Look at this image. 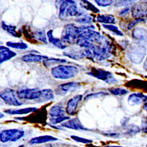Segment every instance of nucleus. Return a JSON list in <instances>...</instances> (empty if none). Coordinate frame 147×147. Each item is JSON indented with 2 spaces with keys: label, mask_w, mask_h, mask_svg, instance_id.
<instances>
[{
  "label": "nucleus",
  "mask_w": 147,
  "mask_h": 147,
  "mask_svg": "<svg viewBox=\"0 0 147 147\" xmlns=\"http://www.w3.org/2000/svg\"><path fill=\"white\" fill-rule=\"evenodd\" d=\"M83 16V13L80 11L74 1H63L59 6L58 17L61 20H65L67 17H76L78 18Z\"/></svg>",
  "instance_id": "nucleus-2"
},
{
  "label": "nucleus",
  "mask_w": 147,
  "mask_h": 147,
  "mask_svg": "<svg viewBox=\"0 0 147 147\" xmlns=\"http://www.w3.org/2000/svg\"><path fill=\"white\" fill-rule=\"evenodd\" d=\"M96 21L104 24L114 25L116 23V20L114 16L111 14H99L96 17Z\"/></svg>",
  "instance_id": "nucleus-23"
},
{
  "label": "nucleus",
  "mask_w": 147,
  "mask_h": 147,
  "mask_svg": "<svg viewBox=\"0 0 147 147\" xmlns=\"http://www.w3.org/2000/svg\"><path fill=\"white\" fill-rule=\"evenodd\" d=\"M58 139L57 138L53 137L51 136H42L40 137H36L35 138H33L31 139V140L29 142V144L30 145H34V144H44L47 143L49 142H53L57 141Z\"/></svg>",
  "instance_id": "nucleus-21"
},
{
  "label": "nucleus",
  "mask_w": 147,
  "mask_h": 147,
  "mask_svg": "<svg viewBox=\"0 0 147 147\" xmlns=\"http://www.w3.org/2000/svg\"><path fill=\"white\" fill-rule=\"evenodd\" d=\"M109 92L112 94L114 95L117 96H123L127 95L129 91L124 88H121V87H117V88H111L108 89Z\"/></svg>",
  "instance_id": "nucleus-32"
},
{
  "label": "nucleus",
  "mask_w": 147,
  "mask_h": 147,
  "mask_svg": "<svg viewBox=\"0 0 147 147\" xmlns=\"http://www.w3.org/2000/svg\"><path fill=\"white\" fill-rule=\"evenodd\" d=\"M103 135L108 137H111V138H117L119 137V134L117 133H114V132L103 133Z\"/></svg>",
  "instance_id": "nucleus-41"
},
{
  "label": "nucleus",
  "mask_w": 147,
  "mask_h": 147,
  "mask_svg": "<svg viewBox=\"0 0 147 147\" xmlns=\"http://www.w3.org/2000/svg\"><path fill=\"white\" fill-rule=\"evenodd\" d=\"M141 129L144 133L147 134V115L142 119Z\"/></svg>",
  "instance_id": "nucleus-39"
},
{
  "label": "nucleus",
  "mask_w": 147,
  "mask_h": 147,
  "mask_svg": "<svg viewBox=\"0 0 147 147\" xmlns=\"http://www.w3.org/2000/svg\"><path fill=\"white\" fill-rule=\"evenodd\" d=\"M145 19H141V18H137V19H134L133 20H131L129 22L128 26H127V29L128 30H132L135 27H136L137 24L139 23L145 21Z\"/></svg>",
  "instance_id": "nucleus-35"
},
{
  "label": "nucleus",
  "mask_w": 147,
  "mask_h": 147,
  "mask_svg": "<svg viewBox=\"0 0 147 147\" xmlns=\"http://www.w3.org/2000/svg\"><path fill=\"white\" fill-rule=\"evenodd\" d=\"M54 99V93L51 89H45L42 90V94L38 100V102H44L53 101Z\"/></svg>",
  "instance_id": "nucleus-24"
},
{
  "label": "nucleus",
  "mask_w": 147,
  "mask_h": 147,
  "mask_svg": "<svg viewBox=\"0 0 147 147\" xmlns=\"http://www.w3.org/2000/svg\"><path fill=\"white\" fill-rule=\"evenodd\" d=\"M81 87V84L79 82H69L59 85L55 89V92L59 95L64 96L68 92H73Z\"/></svg>",
  "instance_id": "nucleus-11"
},
{
  "label": "nucleus",
  "mask_w": 147,
  "mask_h": 147,
  "mask_svg": "<svg viewBox=\"0 0 147 147\" xmlns=\"http://www.w3.org/2000/svg\"><path fill=\"white\" fill-rule=\"evenodd\" d=\"M48 114L51 119H56L65 116L64 108L59 104L52 106L49 109Z\"/></svg>",
  "instance_id": "nucleus-17"
},
{
  "label": "nucleus",
  "mask_w": 147,
  "mask_h": 147,
  "mask_svg": "<svg viewBox=\"0 0 147 147\" xmlns=\"http://www.w3.org/2000/svg\"><path fill=\"white\" fill-rule=\"evenodd\" d=\"M93 20V17L90 14H85L76 19V22L80 24H90Z\"/></svg>",
  "instance_id": "nucleus-31"
},
{
  "label": "nucleus",
  "mask_w": 147,
  "mask_h": 147,
  "mask_svg": "<svg viewBox=\"0 0 147 147\" xmlns=\"http://www.w3.org/2000/svg\"><path fill=\"white\" fill-rule=\"evenodd\" d=\"M51 72L53 77L56 79L68 80L75 77L78 74L79 69L74 65H58L53 67Z\"/></svg>",
  "instance_id": "nucleus-1"
},
{
  "label": "nucleus",
  "mask_w": 147,
  "mask_h": 147,
  "mask_svg": "<svg viewBox=\"0 0 147 147\" xmlns=\"http://www.w3.org/2000/svg\"><path fill=\"white\" fill-rule=\"evenodd\" d=\"M102 27L105 29L112 32L114 34L117 36H124L123 32H122L121 31H120L119 28L114 25H112V24H110V25H108V24H102Z\"/></svg>",
  "instance_id": "nucleus-33"
},
{
  "label": "nucleus",
  "mask_w": 147,
  "mask_h": 147,
  "mask_svg": "<svg viewBox=\"0 0 147 147\" xmlns=\"http://www.w3.org/2000/svg\"><path fill=\"white\" fill-rule=\"evenodd\" d=\"M146 147H147V145H146Z\"/></svg>",
  "instance_id": "nucleus-50"
},
{
  "label": "nucleus",
  "mask_w": 147,
  "mask_h": 147,
  "mask_svg": "<svg viewBox=\"0 0 147 147\" xmlns=\"http://www.w3.org/2000/svg\"><path fill=\"white\" fill-rule=\"evenodd\" d=\"M95 2L100 7H107L111 5L114 1L112 0H95Z\"/></svg>",
  "instance_id": "nucleus-38"
},
{
  "label": "nucleus",
  "mask_w": 147,
  "mask_h": 147,
  "mask_svg": "<svg viewBox=\"0 0 147 147\" xmlns=\"http://www.w3.org/2000/svg\"><path fill=\"white\" fill-rule=\"evenodd\" d=\"M82 95H77L68 101L65 111L68 115L71 116L75 115L77 113V108L80 102L82 100Z\"/></svg>",
  "instance_id": "nucleus-12"
},
{
  "label": "nucleus",
  "mask_w": 147,
  "mask_h": 147,
  "mask_svg": "<svg viewBox=\"0 0 147 147\" xmlns=\"http://www.w3.org/2000/svg\"><path fill=\"white\" fill-rule=\"evenodd\" d=\"M81 32L82 30L80 27H77L73 24H68L63 28L61 40L64 42L74 45L77 42Z\"/></svg>",
  "instance_id": "nucleus-3"
},
{
  "label": "nucleus",
  "mask_w": 147,
  "mask_h": 147,
  "mask_svg": "<svg viewBox=\"0 0 147 147\" xmlns=\"http://www.w3.org/2000/svg\"><path fill=\"white\" fill-rule=\"evenodd\" d=\"M126 129V131L125 132V134L128 136H134L135 135L140 133L141 131V128L137 125L131 124L129 125Z\"/></svg>",
  "instance_id": "nucleus-29"
},
{
  "label": "nucleus",
  "mask_w": 147,
  "mask_h": 147,
  "mask_svg": "<svg viewBox=\"0 0 147 147\" xmlns=\"http://www.w3.org/2000/svg\"><path fill=\"white\" fill-rule=\"evenodd\" d=\"M41 147H53L52 145L51 144H47V145H43Z\"/></svg>",
  "instance_id": "nucleus-46"
},
{
  "label": "nucleus",
  "mask_w": 147,
  "mask_h": 147,
  "mask_svg": "<svg viewBox=\"0 0 147 147\" xmlns=\"http://www.w3.org/2000/svg\"><path fill=\"white\" fill-rule=\"evenodd\" d=\"M131 15L135 19L147 18V1H141L135 4L131 8Z\"/></svg>",
  "instance_id": "nucleus-10"
},
{
  "label": "nucleus",
  "mask_w": 147,
  "mask_h": 147,
  "mask_svg": "<svg viewBox=\"0 0 147 147\" xmlns=\"http://www.w3.org/2000/svg\"><path fill=\"white\" fill-rule=\"evenodd\" d=\"M1 27L2 28L7 32L11 36H14L16 38H20L22 36V34L18 31H17V27L15 26L8 25L5 21H2L1 22Z\"/></svg>",
  "instance_id": "nucleus-22"
},
{
  "label": "nucleus",
  "mask_w": 147,
  "mask_h": 147,
  "mask_svg": "<svg viewBox=\"0 0 147 147\" xmlns=\"http://www.w3.org/2000/svg\"><path fill=\"white\" fill-rule=\"evenodd\" d=\"M127 101L130 106L140 105L147 101V96L142 92H134L129 95Z\"/></svg>",
  "instance_id": "nucleus-13"
},
{
  "label": "nucleus",
  "mask_w": 147,
  "mask_h": 147,
  "mask_svg": "<svg viewBox=\"0 0 147 147\" xmlns=\"http://www.w3.org/2000/svg\"><path fill=\"white\" fill-rule=\"evenodd\" d=\"M4 114H2V113H1V118H4Z\"/></svg>",
  "instance_id": "nucleus-47"
},
{
  "label": "nucleus",
  "mask_w": 147,
  "mask_h": 147,
  "mask_svg": "<svg viewBox=\"0 0 147 147\" xmlns=\"http://www.w3.org/2000/svg\"><path fill=\"white\" fill-rule=\"evenodd\" d=\"M87 74L92 77L102 80L109 84H115L117 82V79L114 77L112 72L102 68L92 67Z\"/></svg>",
  "instance_id": "nucleus-5"
},
{
  "label": "nucleus",
  "mask_w": 147,
  "mask_h": 147,
  "mask_svg": "<svg viewBox=\"0 0 147 147\" xmlns=\"http://www.w3.org/2000/svg\"><path fill=\"white\" fill-rule=\"evenodd\" d=\"M38 109L36 107H28L18 109H7L5 110L4 113L9 115H26L36 111Z\"/></svg>",
  "instance_id": "nucleus-20"
},
{
  "label": "nucleus",
  "mask_w": 147,
  "mask_h": 147,
  "mask_svg": "<svg viewBox=\"0 0 147 147\" xmlns=\"http://www.w3.org/2000/svg\"><path fill=\"white\" fill-rule=\"evenodd\" d=\"M132 36L134 39L138 41V43L144 46L147 45V30L146 29L140 27L134 28Z\"/></svg>",
  "instance_id": "nucleus-14"
},
{
  "label": "nucleus",
  "mask_w": 147,
  "mask_h": 147,
  "mask_svg": "<svg viewBox=\"0 0 147 147\" xmlns=\"http://www.w3.org/2000/svg\"><path fill=\"white\" fill-rule=\"evenodd\" d=\"M6 45L8 47L17 49V50H27V49L28 48V45L26 43H24L23 42H14L11 41H8V42H7Z\"/></svg>",
  "instance_id": "nucleus-30"
},
{
  "label": "nucleus",
  "mask_w": 147,
  "mask_h": 147,
  "mask_svg": "<svg viewBox=\"0 0 147 147\" xmlns=\"http://www.w3.org/2000/svg\"><path fill=\"white\" fill-rule=\"evenodd\" d=\"M47 35L49 42L56 47L59 48L60 50H65L68 47V46L66 45L62 40L54 37L53 35V31L52 30H49L47 32Z\"/></svg>",
  "instance_id": "nucleus-19"
},
{
  "label": "nucleus",
  "mask_w": 147,
  "mask_h": 147,
  "mask_svg": "<svg viewBox=\"0 0 147 147\" xmlns=\"http://www.w3.org/2000/svg\"><path fill=\"white\" fill-rule=\"evenodd\" d=\"M80 4L82 8H84L88 11H90L94 14L100 13V11L99 10V9H98L95 6H94L91 3H90L88 1L82 0V1H81Z\"/></svg>",
  "instance_id": "nucleus-26"
},
{
  "label": "nucleus",
  "mask_w": 147,
  "mask_h": 147,
  "mask_svg": "<svg viewBox=\"0 0 147 147\" xmlns=\"http://www.w3.org/2000/svg\"><path fill=\"white\" fill-rule=\"evenodd\" d=\"M128 121H129V118H128L127 117H124V119H122L121 121L122 125L125 128H127V127L129 125H128Z\"/></svg>",
  "instance_id": "nucleus-42"
},
{
  "label": "nucleus",
  "mask_w": 147,
  "mask_h": 147,
  "mask_svg": "<svg viewBox=\"0 0 147 147\" xmlns=\"http://www.w3.org/2000/svg\"><path fill=\"white\" fill-rule=\"evenodd\" d=\"M143 109H144V111H145L147 112V101L144 104Z\"/></svg>",
  "instance_id": "nucleus-44"
},
{
  "label": "nucleus",
  "mask_w": 147,
  "mask_h": 147,
  "mask_svg": "<svg viewBox=\"0 0 147 147\" xmlns=\"http://www.w3.org/2000/svg\"><path fill=\"white\" fill-rule=\"evenodd\" d=\"M95 147H98V146H95ZM102 147H122V146H113V145H108V146H102Z\"/></svg>",
  "instance_id": "nucleus-45"
},
{
  "label": "nucleus",
  "mask_w": 147,
  "mask_h": 147,
  "mask_svg": "<svg viewBox=\"0 0 147 147\" xmlns=\"http://www.w3.org/2000/svg\"><path fill=\"white\" fill-rule=\"evenodd\" d=\"M48 58L47 56L30 53L23 55L21 58V60L26 63H40Z\"/></svg>",
  "instance_id": "nucleus-18"
},
{
  "label": "nucleus",
  "mask_w": 147,
  "mask_h": 147,
  "mask_svg": "<svg viewBox=\"0 0 147 147\" xmlns=\"http://www.w3.org/2000/svg\"><path fill=\"white\" fill-rule=\"evenodd\" d=\"M25 131L20 129H4L0 133V140L3 143L16 142L24 136Z\"/></svg>",
  "instance_id": "nucleus-6"
},
{
  "label": "nucleus",
  "mask_w": 147,
  "mask_h": 147,
  "mask_svg": "<svg viewBox=\"0 0 147 147\" xmlns=\"http://www.w3.org/2000/svg\"><path fill=\"white\" fill-rule=\"evenodd\" d=\"M145 78L146 79H147V76H145Z\"/></svg>",
  "instance_id": "nucleus-49"
},
{
  "label": "nucleus",
  "mask_w": 147,
  "mask_h": 147,
  "mask_svg": "<svg viewBox=\"0 0 147 147\" xmlns=\"http://www.w3.org/2000/svg\"><path fill=\"white\" fill-rule=\"evenodd\" d=\"M16 94L18 98L20 100H37L42 94V90H40L38 88L32 89L26 88L18 90Z\"/></svg>",
  "instance_id": "nucleus-7"
},
{
  "label": "nucleus",
  "mask_w": 147,
  "mask_h": 147,
  "mask_svg": "<svg viewBox=\"0 0 147 147\" xmlns=\"http://www.w3.org/2000/svg\"><path fill=\"white\" fill-rule=\"evenodd\" d=\"M32 39L36 41L42 42L45 44H48L47 35H45V32L43 30H38L32 32Z\"/></svg>",
  "instance_id": "nucleus-25"
},
{
  "label": "nucleus",
  "mask_w": 147,
  "mask_h": 147,
  "mask_svg": "<svg viewBox=\"0 0 147 147\" xmlns=\"http://www.w3.org/2000/svg\"><path fill=\"white\" fill-rule=\"evenodd\" d=\"M131 11V9L129 8V7H125L124 8L122 9H121L120 11H119V15L121 17H124V16H125L127 15H128L129 12Z\"/></svg>",
  "instance_id": "nucleus-40"
},
{
  "label": "nucleus",
  "mask_w": 147,
  "mask_h": 147,
  "mask_svg": "<svg viewBox=\"0 0 147 147\" xmlns=\"http://www.w3.org/2000/svg\"><path fill=\"white\" fill-rule=\"evenodd\" d=\"M109 94L106 92H96L91 93L84 97V101H87L91 98H99L101 96H105L106 95H108Z\"/></svg>",
  "instance_id": "nucleus-34"
},
{
  "label": "nucleus",
  "mask_w": 147,
  "mask_h": 147,
  "mask_svg": "<svg viewBox=\"0 0 147 147\" xmlns=\"http://www.w3.org/2000/svg\"><path fill=\"white\" fill-rule=\"evenodd\" d=\"M61 127H64L68 129H74V130H84L88 131V128H85L80 121L78 118H72L67 121H65L61 125Z\"/></svg>",
  "instance_id": "nucleus-15"
},
{
  "label": "nucleus",
  "mask_w": 147,
  "mask_h": 147,
  "mask_svg": "<svg viewBox=\"0 0 147 147\" xmlns=\"http://www.w3.org/2000/svg\"><path fill=\"white\" fill-rule=\"evenodd\" d=\"M24 145H20V146H18V147H24Z\"/></svg>",
  "instance_id": "nucleus-48"
},
{
  "label": "nucleus",
  "mask_w": 147,
  "mask_h": 147,
  "mask_svg": "<svg viewBox=\"0 0 147 147\" xmlns=\"http://www.w3.org/2000/svg\"><path fill=\"white\" fill-rule=\"evenodd\" d=\"M17 53L5 46L0 47V63L3 64L17 56Z\"/></svg>",
  "instance_id": "nucleus-16"
},
{
  "label": "nucleus",
  "mask_w": 147,
  "mask_h": 147,
  "mask_svg": "<svg viewBox=\"0 0 147 147\" xmlns=\"http://www.w3.org/2000/svg\"><path fill=\"white\" fill-rule=\"evenodd\" d=\"M135 2L134 1H118L115 3V7H128L132 5Z\"/></svg>",
  "instance_id": "nucleus-37"
},
{
  "label": "nucleus",
  "mask_w": 147,
  "mask_h": 147,
  "mask_svg": "<svg viewBox=\"0 0 147 147\" xmlns=\"http://www.w3.org/2000/svg\"><path fill=\"white\" fill-rule=\"evenodd\" d=\"M67 61L65 59L61 58H48L43 61L44 66L46 68H50L51 66L57 64H61L67 63Z\"/></svg>",
  "instance_id": "nucleus-27"
},
{
  "label": "nucleus",
  "mask_w": 147,
  "mask_h": 147,
  "mask_svg": "<svg viewBox=\"0 0 147 147\" xmlns=\"http://www.w3.org/2000/svg\"><path fill=\"white\" fill-rule=\"evenodd\" d=\"M143 67H144V69L146 71H147V56H146V58H145V59L144 61V62Z\"/></svg>",
  "instance_id": "nucleus-43"
},
{
  "label": "nucleus",
  "mask_w": 147,
  "mask_h": 147,
  "mask_svg": "<svg viewBox=\"0 0 147 147\" xmlns=\"http://www.w3.org/2000/svg\"><path fill=\"white\" fill-rule=\"evenodd\" d=\"M91 50L94 55V58L99 61L106 60L111 57L112 55L107 47L98 44H94L91 48Z\"/></svg>",
  "instance_id": "nucleus-9"
},
{
  "label": "nucleus",
  "mask_w": 147,
  "mask_h": 147,
  "mask_svg": "<svg viewBox=\"0 0 147 147\" xmlns=\"http://www.w3.org/2000/svg\"><path fill=\"white\" fill-rule=\"evenodd\" d=\"M64 55L73 59H76L78 60L82 58H85L84 55V51L83 50H80L79 51H69V52H64L63 53Z\"/></svg>",
  "instance_id": "nucleus-28"
},
{
  "label": "nucleus",
  "mask_w": 147,
  "mask_h": 147,
  "mask_svg": "<svg viewBox=\"0 0 147 147\" xmlns=\"http://www.w3.org/2000/svg\"><path fill=\"white\" fill-rule=\"evenodd\" d=\"M71 138L74 141H75L77 142L82 143V144H88L92 143V142H93V141L92 140L84 138H82V137H77V136H71Z\"/></svg>",
  "instance_id": "nucleus-36"
},
{
  "label": "nucleus",
  "mask_w": 147,
  "mask_h": 147,
  "mask_svg": "<svg viewBox=\"0 0 147 147\" xmlns=\"http://www.w3.org/2000/svg\"><path fill=\"white\" fill-rule=\"evenodd\" d=\"M146 54V48L145 46L139 44L135 43L129 48L127 55L131 62L136 64H141Z\"/></svg>",
  "instance_id": "nucleus-4"
},
{
  "label": "nucleus",
  "mask_w": 147,
  "mask_h": 147,
  "mask_svg": "<svg viewBox=\"0 0 147 147\" xmlns=\"http://www.w3.org/2000/svg\"><path fill=\"white\" fill-rule=\"evenodd\" d=\"M0 96L7 105L19 107L23 104L22 102L17 100L14 90L10 88H7L3 90L0 94Z\"/></svg>",
  "instance_id": "nucleus-8"
}]
</instances>
